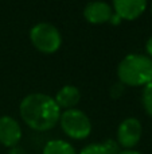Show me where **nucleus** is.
<instances>
[{
  "instance_id": "nucleus-14",
  "label": "nucleus",
  "mask_w": 152,
  "mask_h": 154,
  "mask_svg": "<svg viewBox=\"0 0 152 154\" xmlns=\"http://www.w3.org/2000/svg\"><path fill=\"white\" fill-rule=\"evenodd\" d=\"M124 92H125V85H123L120 81L115 82L109 89V95L112 96L113 99H120L121 96L124 95Z\"/></svg>"
},
{
  "instance_id": "nucleus-7",
  "label": "nucleus",
  "mask_w": 152,
  "mask_h": 154,
  "mask_svg": "<svg viewBox=\"0 0 152 154\" xmlns=\"http://www.w3.org/2000/svg\"><path fill=\"white\" fill-rule=\"evenodd\" d=\"M145 0H115L112 3L113 12L121 20H135L147 10Z\"/></svg>"
},
{
  "instance_id": "nucleus-8",
  "label": "nucleus",
  "mask_w": 152,
  "mask_h": 154,
  "mask_svg": "<svg viewBox=\"0 0 152 154\" xmlns=\"http://www.w3.org/2000/svg\"><path fill=\"white\" fill-rule=\"evenodd\" d=\"M83 18L90 24H104L109 23L113 16L112 4L107 2H92L83 8Z\"/></svg>"
},
{
  "instance_id": "nucleus-11",
  "label": "nucleus",
  "mask_w": 152,
  "mask_h": 154,
  "mask_svg": "<svg viewBox=\"0 0 152 154\" xmlns=\"http://www.w3.org/2000/svg\"><path fill=\"white\" fill-rule=\"evenodd\" d=\"M142 104H143L144 111L147 112V115H150V116L152 118V81L143 88Z\"/></svg>"
},
{
  "instance_id": "nucleus-19",
  "label": "nucleus",
  "mask_w": 152,
  "mask_h": 154,
  "mask_svg": "<svg viewBox=\"0 0 152 154\" xmlns=\"http://www.w3.org/2000/svg\"><path fill=\"white\" fill-rule=\"evenodd\" d=\"M151 14H152V4H151Z\"/></svg>"
},
{
  "instance_id": "nucleus-12",
  "label": "nucleus",
  "mask_w": 152,
  "mask_h": 154,
  "mask_svg": "<svg viewBox=\"0 0 152 154\" xmlns=\"http://www.w3.org/2000/svg\"><path fill=\"white\" fill-rule=\"evenodd\" d=\"M80 154H108L102 143H89L88 146L82 147Z\"/></svg>"
},
{
  "instance_id": "nucleus-15",
  "label": "nucleus",
  "mask_w": 152,
  "mask_h": 154,
  "mask_svg": "<svg viewBox=\"0 0 152 154\" xmlns=\"http://www.w3.org/2000/svg\"><path fill=\"white\" fill-rule=\"evenodd\" d=\"M8 154H27L26 152V149L24 147H22V146H13V147H11L10 150H8Z\"/></svg>"
},
{
  "instance_id": "nucleus-17",
  "label": "nucleus",
  "mask_w": 152,
  "mask_h": 154,
  "mask_svg": "<svg viewBox=\"0 0 152 154\" xmlns=\"http://www.w3.org/2000/svg\"><path fill=\"white\" fill-rule=\"evenodd\" d=\"M109 23H112V24H120L121 23V19L118 18L116 14H113V16H112V19H110Z\"/></svg>"
},
{
  "instance_id": "nucleus-10",
  "label": "nucleus",
  "mask_w": 152,
  "mask_h": 154,
  "mask_svg": "<svg viewBox=\"0 0 152 154\" xmlns=\"http://www.w3.org/2000/svg\"><path fill=\"white\" fill-rule=\"evenodd\" d=\"M42 154H77L74 146L63 139H53L45 145Z\"/></svg>"
},
{
  "instance_id": "nucleus-6",
  "label": "nucleus",
  "mask_w": 152,
  "mask_h": 154,
  "mask_svg": "<svg viewBox=\"0 0 152 154\" xmlns=\"http://www.w3.org/2000/svg\"><path fill=\"white\" fill-rule=\"evenodd\" d=\"M22 126L15 118L10 115L0 116V145L11 149L13 146H18L22 141Z\"/></svg>"
},
{
  "instance_id": "nucleus-1",
  "label": "nucleus",
  "mask_w": 152,
  "mask_h": 154,
  "mask_svg": "<svg viewBox=\"0 0 152 154\" xmlns=\"http://www.w3.org/2000/svg\"><path fill=\"white\" fill-rule=\"evenodd\" d=\"M61 108L54 97L42 92L24 96L19 106V114L23 122L31 130L48 131L57 126L61 116Z\"/></svg>"
},
{
  "instance_id": "nucleus-16",
  "label": "nucleus",
  "mask_w": 152,
  "mask_h": 154,
  "mask_svg": "<svg viewBox=\"0 0 152 154\" xmlns=\"http://www.w3.org/2000/svg\"><path fill=\"white\" fill-rule=\"evenodd\" d=\"M145 51H147V56L152 58V37H150L145 42Z\"/></svg>"
},
{
  "instance_id": "nucleus-18",
  "label": "nucleus",
  "mask_w": 152,
  "mask_h": 154,
  "mask_svg": "<svg viewBox=\"0 0 152 154\" xmlns=\"http://www.w3.org/2000/svg\"><path fill=\"white\" fill-rule=\"evenodd\" d=\"M118 154H143V153H140V152H136V150H121Z\"/></svg>"
},
{
  "instance_id": "nucleus-4",
  "label": "nucleus",
  "mask_w": 152,
  "mask_h": 154,
  "mask_svg": "<svg viewBox=\"0 0 152 154\" xmlns=\"http://www.w3.org/2000/svg\"><path fill=\"white\" fill-rule=\"evenodd\" d=\"M61 128L69 138L81 141L86 139L92 133V122L83 111L78 108L65 109L59 116Z\"/></svg>"
},
{
  "instance_id": "nucleus-13",
  "label": "nucleus",
  "mask_w": 152,
  "mask_h": 154,
  "mask_svg": "<svg viewBox=\"0 0 152 154\" xmlns=\"http://www.w3.org/2000/svg\"><path fill=\"white\" fill-rule=\"evenodd\" d=\"M102 145H104V147H105V150H107L108 154H118L121 152L120 145L117 143L116 139L108 138V139H105V141L102 142Z\"/></svg>"
},
{
  "instance_id": "nucleus-2",
  "label": "nucleus",
  "mask_w": 152,
  "mask_h": 154,
  "mask_svg": "<svg viewBox=\"0 0 152 154\" xmlns=\"http://www.w3.org/2000/svg\"><path fill=\"white\" fill-rule=\"evenodd\" d=\"M117 77L125 87H145L152 81V58L147 54H127L117 65Z\"/></svg>"
},
{
  "instance_id": "nucleus-9",
  "label": "nucleus",
  "mask_w": 152,
  "mask_h": 154,
  "mask_svg": "<svg viewBox=\"0 0 152 154\" xmlns=\"http://www.w3.org/2000/svg\"><path fill=\"white\" fill-rule=\"evenodd\" d=\"M55 103L58 104L59 108L65 109H72L80 103L81 100V92L75 85L67 84L63 85L61 89L57 92L55 97H54Z\"/></svg>"
},
{
  "instance_id": "nucleus-5",
  "label": "nucleus",
  "mask_w": 152,
  "mask_h": 154,
  "mask_svg": "<svg viewBox=\"0 0 152 154\" xmlns=\"http://www.w3.org/2000/svg\"><path fill=\"white\" fill-rule=\"evenodd\" d=\"M143 135V125L137 118H125L118 125L116 141L120 145V147H124V150H132L140 142Z\"/></svg>"
},
{
  "instance_id": "nucleus-3",
  "label": "nucleus",
  "mask_w": 152,
  "mask_h": 154,
  "mask_svg": "<svg viewBox=\"0 0 152 154\" xmlns=\"http://www.w3.org/2000/svg\"><path fill=\"white\" fill-rule=\"evenodd\" d=\"M28 35L31 45L43 54H54L62 45V35L59 30L48 22L34 24Z\"/></svg>"
}]
</instances>
